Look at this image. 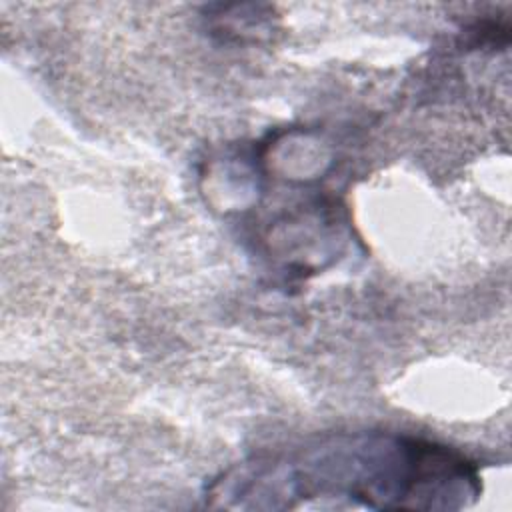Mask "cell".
<instances>
[{
  "label": "cell",
  "mask_w": 512,
  "mask_h": 512,
  "mask_svg": "<svg viewBox=\"0 0 512 512\" xmlns=\"http://www.w3.org/2000/svg\"><path fill=\"white\" fill-rule=\"evenodd\" d=\"M232 496H348L370 508H462L480 494L476 466L448 446L382 432L330 436L242 464Z\"/></svg>",
  "instance_id": "6da1fadb"
}]
</instances>
